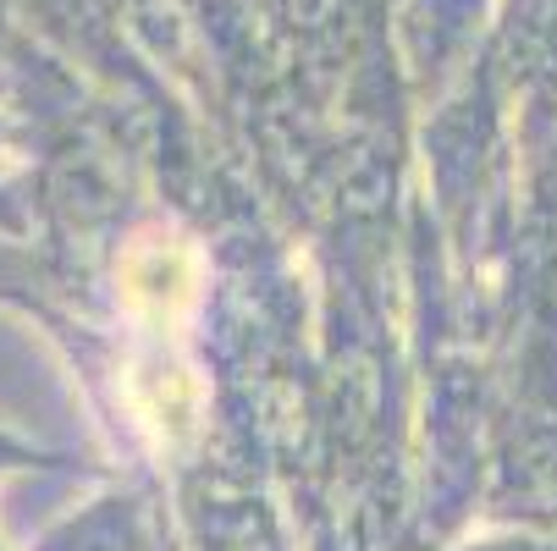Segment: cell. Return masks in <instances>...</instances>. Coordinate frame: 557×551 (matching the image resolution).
I'll return each instance as SVG.
<instances>
[{
  "label": "cell",
  "instance_id": "cell-1",
  "mask_svg": "<svg viewBox=\"0 0 557 551\" xmlns=\"http://www.w3.org/2000/svg\"><path fill=\"white\" fill-rule=\"evenodd\" d=\"M116 281H122V303L138 321L177 326L194 303V292H199V260L183 238H172V231H138L122 249Z\"/></svg>",
  "mask_w": 557,
  "mask_h": 551
}]
</instances>
